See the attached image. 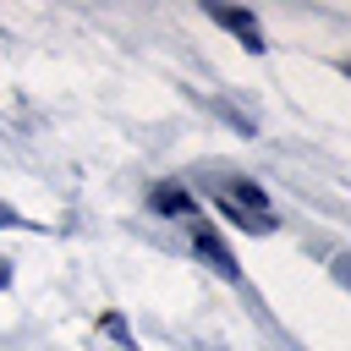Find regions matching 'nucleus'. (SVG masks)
I'll list each match as a JSON object with an SVG mask.
<instances>
[{
  "label": "nucleus",
  "instance_id": "f257e3e1",
  "mask_svg": "<svg viewBox=\"0 0 351 351\" xmlns=\"http://www.w3.org/2000/svg\"><path fill=\"white\" fill-rule=\"evenodd\" d=\"M214 203H219V214L225 219H236L241 230H274V214H269V197H263V186H252V181H241V176H214Z\"/></svg>",
  "mask_w": 351,
  "mask_h": 351
},
{
  "label": "nucleus",
  "instance_id": "f03ea898",
  "mask_svg": "<svg viewBox=\"0 0 351 351\" xmlns=\"http://www.w3.org/2000/svg\"><path fill=\"white\" fill-rule=\"evenodd\" d=\"M148 208H154V214H170V219H197V203H192V192H186V186H176V181H159V186H148Z\"/></svg>",
  "mask_w": 351,
  "mask_h": 351
},
{
  "label": "nucleus",
  "instance_id": "7ed1b4c3",
  "mask_svg": "<svg viewBox=\"0 0 351 351\" xmlns=\"http://www.w3.org/2000/svg\"><path fill=\"white\" fill-rule=\"evenodd\" d=\"M192 247H197V258H203L208 269H219L225 280H236V274H241V263L230 258V247H225V241H219L208 225H192Z\"/></svg>",
  "mask_w": 351,
  "mask_h": 351
},
{
  "label": "nucleus",
  "instance_id": "20e7f679",
  "mask_svg": "<svg viewBox=\"0 0 351 351\" xmlns=\"http://www.w3.org/2000/svg\"><path fill=\"white\" fill-rule=\"evenodd\" d=\"M203 11H208V16L219 22V27H230V33H241V44H247L252 55L263 49V33H258V22H252V11H241V5H214V0H208Z\"/></svg>",
  "mask_w": 351,
  "mask_h": 351
},
{
  "label": "nucleus",
  "instance_id": "39448f33",
  "mask_svg": "<svg viewBox=\"0 0 351 351\" xmlns=\"http://www.w3.org/2000/svg\"><path fill=\"white\" fill-rule=\"evenodd\" d=\"M11 225H27V219H22L11 203H0V230H11Z\"/></svg>",
  "mask_w": 351,
  "mask_h": 351
},
{
  "label": "nucleus",
  "instance_id": "423d86ee",
  "mask_svg": "<svg viewBox=\"0 0 351 351\" xmlns=\"http://www.w3.org/2000/svg\"><path fill=\"white\" fill-rule=\"evenodd\" d=\"M5 285H11V269H5V258H0V291H5Z\"/></svg>",
  "mask_w": 351,
  "mask_h": 351
},
{
  "label": "nucleus",
  "instance_id": "0eeeda50",
  "mask_svg": "<svg viewBox=\"0 0 351 351\" xmlns=\"http://www.w3.org/2000/svg\"><path fill=\"white\" fill-rule=\"evenodd\" d=\"M346 77H351V60H346Z\"/></svg>",
  "mask_w": 351,
  "mask_h": 351
}]
</instances>
